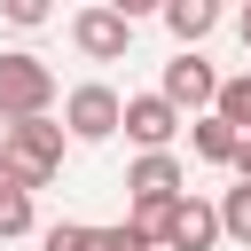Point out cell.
Listing matches in <instances>:
<instances>
[{"label": "cell", "instance_id": "4", "mask_svg": "<svg viewBox=\"0 0 251 251\" xmlns=\"http://www.w3.org/2000/svg\"><path fill=\"white\" fill-rule=\"evenodd\" d=\"M71 47H78L86 63H118V55L133 47L126 8H78V16H71Z\"/></svg>", "mask_w": 251, "mask_h": 251}, {"label": "cell", "instance_id": "1", "mask_svg": "<svg viewBox=\"0 0 251 251\" xmlns=\"http://www.w3.org/2000/svg\"><path fill=\"white\" fill-rule=\"evenodd\" d=\"M63 173V126L55 118H24V126H0V180H16L24 196L47 188Z\"/></svg>", "mask_w": 251, "mask_h": 251}, {"label": "cell", "instance_id": "3", "mask_svg": "<svg viewBox=\"0 0 251 251\" xmlns=\"http://www.w3.org/2000/svg\"><path fill=\"white\" fill-rule=\"evenodd\" d=\"M118 118H126V94L102 86V78H86V86L63 94V141H110Z\"/></svg>", "mask_w": 251, "mask_h": 251}, {"label": "cell", "instance_id": "7", "mask_svg": "<svg viewBox=\"0 0 251 251\" xmlns=\"http://www.w3.org/2000/svg\"><path fill=\"white\" fill-rule=\"evenodd\" d=\"M126 188H133V204H180V196H188V188H180V157H173V149L133 157V165H126Z\"/></svg>", "mask_w": 251, "mask_h": 251}, {"label": "cell", "instance_id": "5", "mask_svg": "<svg viewBox=\"0 0 251 251\" xmlns=\"http://www.w3.org/2000/svg\"><path fill=\"white\" fill-rule=\"evenodd\" d=\"M126 141L141 149V157H157V149H173V133H180V110L165 102V94H126Z\"/></svg>", "mask_w": 251, "mask_h": 251}, {"label": "cell", "instance_id": "14", "mask_svg": "<svg viewBox=\"0 0 251 251\" xmlns=\"http://www.w3.org/2000/svg\"><path fill=\"white\" fill-rule=\"evenodd\" d=\"M16 235H31V196L16 180H0V243H16Z\"/></svg>", "mask_w": 251, "mask_h": 251}, {"label": "cell", "instance_id": "16", "mask_svg": "<svg viewBox=\"0 0 251 251\" xmlns=\"http://www.w3.org/2000/svg\"><path fill=\"white\" fill-rule=\"evenodd\" d=\"M235 180H251V141H243V149H235Z\"/></svg>", "mask_w": 251, "mask_h": 251}, {"label": "cell", "instance_id": "8", "mask_svg": "<svg viewBox=\"0 0 251 251\" xmlns=\"http://www.w3.org/2000/svg\"><path fill=\"white\" fill-rule=\"evenodd\" d=\"M212 243H220V204L180 196L173 220H165V251H212Z\"/></svg>", "mask_w": 251, "mask_h": 251}, {"label": "cell", "instance_id": "10", "mask_svg": "<svg viewBox=\"0 0 251 251\" xmlns=\"http://www.w3.org/2000/svg\"><path fill=\"white\" fill-rule=\"evenodd\" d=\"M188 149H196L204 165H235L243 133H235V126H220V118H196V126H188Z\"/></svg>", "mask_w": 251, "mask_h": 251}, {"label": "cell", "instance_id": "13", "mask_svg": "<svg viewBox=\"0 0 251 251\" xmlns=\"http://www.w3.org/2000/svg\"><path fill=\"white\" fill-rule=\"evenodd\" d=\"M220 235H227V243H251V180H235V188L220 196Z\"/></svg>", "mask_w": 251, "mask_h": 251}, {"label": "cell", "instance_id": "11", "mask_svg": "<svg viewBox=\"0 0 251 251\" xmlns=\"http://www.w3.org/2000/svg\"><path fill=\"white\" fill-rule=\"evenodd\" d=\"M212 118H220V126H235V133L251 141V71H243V78H220V102H212Z\"/></svg>", "mask_w": 251, "mask_h": 251}, {"label": "cell", "instance_id": "6", "mask_svg": "<svg viewBox=\"0 0 251 251\" xmlns=\"http://www.w3.org/2000/svg\"><path fill=\"white\" fill-rule=\"evenodd\" d=\"M157 94H165L173 110H204V118H212V102H220V71H212L204 55H173Z\"/></svg>", "mask_w": 251, "mask_h": 251}, {"label": "cell", "instance_id": "9", "mask_svg": "<svg viewBox=\"0 0 251 251\" xmlns=\"http://www.w3.org/2000/svg\"><path fill=\"white\" fill-rule=\"evenodd\" d=\"M212 24H220L212 0H165V31L180 39V55H196V39H212Z\"/></svg>", "mask_w": 251, "mask_h": 251}, {"label": "cell", "instance_id": "2", "mask_svg": "<svg viewBox=\"0 0 251 251\" xmlns=\"http://www.w3.org/2000/svg\"><path fill=\"white\" fill-rule=\"evenodd\" d=\"M55 110V71L39 63V55H0V118L8 126H24V118H47Z\"/></svg>", "mask_w": 251, "mask_h": 251}, {"label": "cell", "instance_id": "15", "mask_svg": "<svg viewBox=\"0 0 251 251\" xmlns=\"http://www.w3.org/2000/svg\"><path fill=\"white\" fill-rule=\"evenodd\" d=\"M8 24H16V31H39V24H47V0H8Z\"/></svg>", "mask_w": 251, "mask_h": 251}, {"label": "cell", "instance_id": "12", "mask_svg": "<svg viewBox=\"0 0 251 251\" xmlns=\"http://www.w3.org/2000/svg\"><path fill=\"white\" fill-rule=\"evenodd\" d=\"M39 243H47V251H110V227H86V220H55Z\"/></svg>", "mask_w": 251, "mask_h": 251}, {"label": "cell", "instance_id": "17", "mask_svg": "<svg viewBox=\"0 0 251 251\" xmlns=\"http://www.w3.org/2000/svg\"><path fill=\"white\" fill-rule=\"evenodd\" d=\"M235 31H243V47H251V8H243V24H235Z\"/></svg>", "mask_w": 251, "mask_h": 251}]
</instances>
